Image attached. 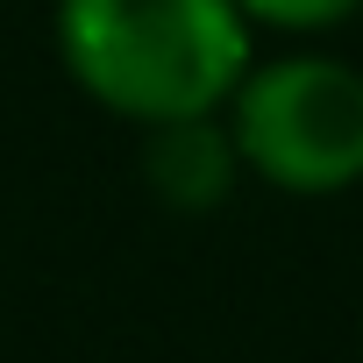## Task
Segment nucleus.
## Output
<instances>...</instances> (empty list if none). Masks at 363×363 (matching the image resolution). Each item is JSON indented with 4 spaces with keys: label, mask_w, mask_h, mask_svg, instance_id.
Segmentation results:
<instances>
[{
    "label": "nucleus",
    "mask_w": 363,
    "mask_h": 363,
    "mask_svg": "<svg viewBox=\"0 0 363 363\" xmlns=\"http://www.w3.org/2000/svg\"><path fill=\"white\" fill-rule=\"evenodd\" d=\"M57 57L93 107L135 128L221 114L257 65L235 0H57Z\"/></svg>",
    "instance_id": "1"
},
{
    "label": "nucleus",
    "mask_w": 363,
    "mask_h": 363,
    "mask_svg": "<svg viewBox=\"0 0 363 363\" xmlns=\"http://www.w3.org/2000/svg\"><path fill=\"white\" fill-rule=\"evenodd\" d=\"M242 171L264 186L320 200L363 178V72L320 50H285L242 72L221 107Z\"/></svg>",
    "instance_id": "2"
},
{
    "label": "nucleus",
    "mask_w": 363,
    "mask_h": 363,
    "mask_svg": "<svg viewBox=\"0 0 363 363\" xmlns=\"http://www.w3.org/2000/svg\"><path fill=\"white\" fill-rule=\"evenodd\" d=\"M235 135L221 114H200V121H157L150 128V150H143V178L150 193L178 214H207L235 193Z\"/></svg>",
    "instance_id": "3"
},
{
    "label": "nucleus",
    "mask_w": 363,
    "mask_h": 363,
    "mask_svg": "<svg viewBox=\"0 0 363 363\" xmlns=\"http://www.w3.org/2000/svg\"><path fill=\"white\" fill-rule=\"evenodd\" d=\"M250 15V29H285V36H313V29H335L349 22L363 0H235Z\"/></svg>",
    "instance_id": "4"
}]
</instances>
